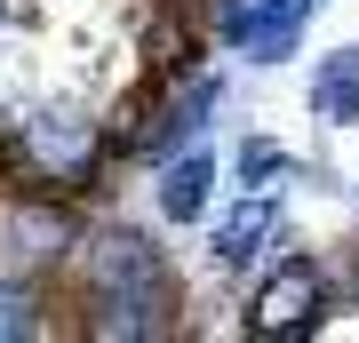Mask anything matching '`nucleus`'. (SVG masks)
<instances>
[{
	"label": "nucleus",
	"instance_id": "f03ea898",
	"mask_svg": "<svg viewBox=\"0 0 359 343\" xmlns=\"http://www.w3.org/2000/svg\"><path fill=\"white\" fill-rule=\"evenodd\" d=\"M120 136L80 104H32V112H8V136H0V191H65V200L104 208L120 176Z\"/></svg>",
	"mask_w": 359,
	"mask_h": 343
},
{
	"label": "nucleus",
	"instance_id": "0eeeda50",
	"mask_svg": "<svg viewBox=\"0 0 359 343\" xmlns=\"http://www.w3.org/2000/svg\"><path fill=\"white\" fill-rule=\"evenodd\" d=\"M311 8H320V0H248V40H240V56H248V64H287L295 48H304Z\"/></svg>",
	"mask_w": 359,
	"mask_h": 343
},
{
	"label": "nucleus",
	"instance_id": "f257e3e1",
	"mask_svg": "<svg viewBox=\"0 0 359 343\" xmlns=\"http://www.w3.org/2000/svg\"><path fill=\"white\" fill-rule=\"evenodd\" d=\"M56 288H65L72 335H96V343H160L192 328V295H184L176 255L128 216H88Z\"/></svg>",
	"mask_w": 359,
	"mask_h": 343
},
{
	"label": "nucleus",
	"instance_id": "1a4fd4ad",
	"mask_svg": "<svg viewBox=\"0 0 359 343\" xmlns=\"http://www.w3.org/2000/svg\"><path fill=\"white\" fill-rule=\"evenodd\" d=\"M224 176L240 184V191H287L295 184V152H287L280 136H240L231 160H224Z\"/></svg>",
	"mask_w": 359,
	"mask_h": 343
},
{
	"label": "nucleus",
	"instance_id": "20e7f679",
	"mask_svg": "<svg viewBox=\"0 0 359 343\" xmlns=\"http://www.w3.org/2000/svg\"><path fill=\"white\" fill-rule=\"evenodd\" d=\"M280 248H287V208H280V191H240L224 216H208V264L231 271V280H256Z\"/></svg>",
	"mask_w": 359,
	"mask_h": 343
},
{
	"label": "nucleus",
	"instance_id": "39448f33",
	"mask_svg": "<svg viewBox=\"0 0 359 343\" xmlns=\"http://www.w3.org/2000/svg\"><path fill=\"white\" fill-rule=\"evenodd\" d=\"M216 184H224V160L208 152V136H200V144H184V152L152 160V216L176 224V231H200L216 216Z\"/></svg>",
	"mask_w": 359,
	"mask_h": 343
},
{
	"label": "nucleus",
	"instance_id": "6e6552de",
	"mask_svg": "<svg viewBox=\"0 0 359 343\" xmlns=\"http://www.w3.org/2000/svg\"><path fill=\"white\" fill-rule=\"evenodd\" d=\"M311 120L320 128H359V48H327L311 64Z\"/></svg>",
	"mask_w": 359,
	"mask_h": 343
},
{
	"label": "nucleus",
	"instance_id": "f8f14e48",
	"mask_svg": "<svg viewBox=\"0 0 359 343\" xmlns=\"http://www.w3.org/2000/svg\"><path fill=\"white\" fill-rule=\"evenodd\" d=\"M0 136H8V104H0Z\"/></svg>",
	"mask_w": 359,
	"mask_h": 343
},
{
	"label": "nucleus",
	"instance_id": "9b49d317",
	"mask_svg": "<svg viewBox=\"0 0 359 343\" xmlns=\"http://www.w3.org/2000/svg\"><path fill=\"white\" fill-rule=\"evenodd\" d=\"M8 8H16V0H0V25H8Z\"/></svg>",
	"mask_w": 359,
	"mask_h": 343
},
{
	"label": "nucleus",
	"instance_id": "9d476101",
	"mask_svg": "<svg viewBox=\"0 0 359 343\" xmlns=\"http://www.w3.org/2000/svg\"><path fill=\"white\" fill-rule=\"evenodd\" d=\"M344 280H351V295H359V240H351V264H344Z\"/></svg>",
	"mask_w": 359,
	"mask_h": 343
},
{
	"label": "nucleus",
	"instance_id": "7ed1b4c3",
	"mask_svg": "<svg viewBox=\"0 0 359 343\" xmlns=\"http://www.w3.org/2000/svg\"><path fill=\"white\" fill-rule=\"evenodd\" d=\"M327 288H335V271L320 264V255L280 248V255L256 271V280H248V311H240V328L264 335V343H304V335L327 328Z\"/></svg>",
	"mask_w": 359,
	"mask_h": 343
},
{
	"label": "nucleus",
	"instance_id": "423d86ee",
	"mask_svg": "<svg viewBox=\"0 0 359 343\" xmlns=\"http://www.w3.org/2000/svg\"><path fill=\"white\" fill-rule=\"evenodd\" d=\"M32 335H56V271L8 264L0 271V343H32Z\"/></svg>",
	"mask_w": 359,
	"mask_h": 343
}]
</instances>
